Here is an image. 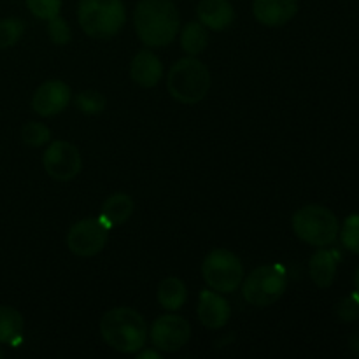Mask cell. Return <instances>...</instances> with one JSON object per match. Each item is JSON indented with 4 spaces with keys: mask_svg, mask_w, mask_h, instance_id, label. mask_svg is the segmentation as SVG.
<instances>
[{
    "mask_svg": "<svg viewBox=\"0 0 359 359\" xmlns=\"http://www.w3.org/2000/svg\"><path fill=\"white\" fill-rule=\"evenodd\" d=\"M133 23L144 44L161 48L177 37L181 16L172 0H140L133 13Z\"/></svg>",
    "mask_w": 359,
    "mask_h": 359,
    "instance_id": "6da1fadb",
    "label": "cell"
},
{
    "mask_svg": "<svg viewBox=\"0 0 359 359\" xmlns=\"http://www.w3.org/2000/svg\"><path fill=\"white\" fill-rule=\"evenodd\" d=\"M100 333L105 344H109L114 351L135 354L146 346L149 330L135 309L116 307L105 312L102 318Z\"/></svg>",
    "mask_w": 359,
    "mask_h": 359,
    "instance_id": "7a4b0ae2",
    "label": "cell"
},
{
    "mask_svg": "<svg viewBox=\"0 0 359 359\" xmlns=\"http://www.w3.org/2000/svg\"><path fill=\"white\" fill-rule=\"evenodd\" d=\"M168 93L184 105H195L207 97L210 90V72L196 56L177 60L168 70Z\"/></svg>",
    "mask_w": 359,
    "mask_h": 359,
    "instance_id": "3957f363",
    "label": "cell"
},
{
    "mask_svg": "<svg viewBox=\"0 0 359 359\" xmlns=\"http://www.w3.org/2000/svg\"><path fill=\"white\" fill-rule=\"evenodd\" d=\"M77 20L88 37L111 39L125 25V6L121 0H81Z\"/></svg>",
    "mask_w": 359,
    "mask_h": 359,
    "instance_id": "277c9868",
    "label": "cell"
},
{
    "mask_svg": "<svg viewBox=\"0 0 359 359\" xmlns=\"http://www.w3.org/2000/svg\"><path fill=\"white\" fill-rule=\"evenodd\" d=\"M291 226L300 241L314 248H326L333 244L340 230L335 214L328 207L318 205V203L298 209L291 219Z\"/></svg>",
    "mask_w": 359,
    "mask_h": 359,
    "instance_id": "5b68a950",
    "label": "cell"
},
{
    "mask_svg": "<svg viewBox=\"0 0 359 359\" xmlns=\"http://www.w3.org/2000/svg\"><path fill=\"white\" fill-rule=\"evenodd\" d=\"M287 287V273L280 265H265L252 270L242 284V294L255 307L276 304Z\"/></svg>",
    "mask_w": 359,
    "mask_h": 359,
    "instance_id": "8992f818",
    "label": "cell"
},
{
    "mask_svg": "<svg viewBox=\"0 0 359 359\" xmlns=\"http://www.w3.org/2000/svg\"><path fill=\"white\" fill-rule=\"evenodd\" d=\"M202 277L210 290L217 293H233L244 280V266L235 252L214 249L203 259Z\"/></svg>",
    "mask_w": 359,
    "mask_h": 359,
    "instance_id": "52a82bcc",
    "label": "cell"
},
{
    "mask_svg": "<svg viewBox=\"0 0 359 359\" xmlns=\"http://www.w3.org/2000/svg\"><path fill=\"white\" fill-rule=\"evenodd\" d=\"M111 228L100 217H86L74 224L67 235V248L72 255L90 258L104 251Z\"/></svg>",
    "mask_w": 359,
    "mask_h": 359,
    "instance_id": "ba28073f",
    "label": "cell"
},
{
    "mask_svg": "<svg viewBox=\"0 0 359 359\" xmlns=\"http://www.w3.org/2000/svg\"><path fill=\"white\" fill-rule=\"evenodd\" d=\"M42 165L49 177H53L55 181L67 182L79 175L81 168H83V158L74 144L67 142V140H55L44 151Z\"/></svg>",
    "mask_w": 359,
    "mask_h": 359,
    "instance_id": "9c48e42d",
    "label": "cell"
},
{
    "mask_svg": "<svg viewBox=\"0 0 359 359\" xmlns=\"http://www.w3.org/2000/svg\"><path fill=\"white\" fill-rule=\"evenodd\" d=\"M191 339V325L175 314L160 316L151 326V342L158 351L177 353Z\"/></svg>",
    "mask_w": 359,
    "mask_h": 359,
    "instance_id": "30bf717a",
    "label": "cell"
},
{
    "mask_svg": "<svg viewBox=\"0 0 359 359\" xmlns=\"http://www.w3.org/2000/svg\"><path fill=\"white\" fill-rule=\"evenodd\" d=\"M70 102V86L63 81L51 79L42 83L41 86L35 90L34 98H32V107L37 112L39 116H56L62 111H65V107Z\"/></svg>",
    "mask_w": 359,
    "mask_h": 359,
    "instance_id": "8fae6325",
    "label": "cell"
},
{
    "mask_svg": "<svg viewBox=\"0 0 359 359\" xmlns=\"http://www.w3.org/2000/svg\"><path fill=\"white\" fill-rule=\"evenodd\" d=\"M231 307L217 291H202L198 300V319L205 328L221 330L230 321Z\"/></svg>",
    "mask_w": 359,
    "mask_h": 359,
    "instance_id": "7c38bea8",
    "label": "cell"
},
{
    "mask_svg": "<svg viewBox=\"0 0 359 359\" xmlns=\"http://www.w3.org/2000/svg\"><path fill=\"white\" fill-rule=\"evenodd\" d=\"M255 18L265 27H283L298 13V0H255Z\"/></svg>",
    "mask_w": 359,
    "mask_h": 359,
    "instance_id": "4fadbf2b",
    "label": "cell"
},
{
    "mask_svg": "<svg viewBox=\"0 0 359 359\" xmlns=\"http://www.w3.org/2000/svg\"><path fill=\"white\" fill-rule=\"evenodd\" d=\"M196 14L200 23L214 32L226 30L235 20V9L228 0H200Z\"/></svg>",
    "mask_w": 359,
    "mask_h": 359,
    "instance_id": "5bb4252c",
    "label": "cell"
},
{
    "mask_svg": "<svg viewBox=\"0 0 359 359\" xmlns=\"http://www.w3.org/2000/svg\"><path fill=\"white\" fill-rule=\"evenodd\" d=\"M130 76L139 86L154 88L161 81L163 67L154 53L144 49L133 56L132 65H130Z\"/></svg>",
    "mask_w": 359,
    "mask_h": 359,
    "instance_id": "9a60e30c",
    "label": "cell"
},
{
    "mask_svg": "<svg viewBox=\"0 0 359 359\" xmlns=\"http://www.w3.org/2000/svg\"><path fill=\"white\" fill-rule=\"evenodd\" d=\"M309 273L312 283L321 290H326L333 284L337 276V255L328 249H319L309 262Z\"/></svg>",
    "mask_w": 359,
    "mask_h": 359,
    "instance_id": "2e32d148",
    "label": "cell"
},
{
    "mask_svg": "<svg viewBox=\"0 0 359 359\" xmlns=\"http://www.w3.org/2000/svg\"><path fill=\"white\" fill-rule=\"evenodd\" d=\"M133 209H135V203H133L132 196H128L126 193H114L102 205L100 219L109 228L121 226V224H125L130 219Z\"/></svg>",
    "mask_w": 359,
    "mask_h": 359,
    "instance_id": "e0dca14e",
    "label": "cell"
},
{
    "mask_svg": "<svg viewBox=\"0 0 359 359\" xmlns=\"http://www.w3.org/2000/svg\"><path fill=\"white\" fill-rule=\"evenodd\" d=\"M188 290L179 277H167L158 287V302L165 311H179L186 304Z\"/></svg>",
    "mask_w": 359,
    "mask_h": 359,
    "instance_id": "ac0fdd59",
    "label": "cell"
},
{
    "mask_svg": "<svg viewBox=\"0 0 359 359\" xmlns=\"http://www.w3.org/2000/svg\"><path fill=\"white\" fill-rule=\"evenodd\" d=\"M23 333V316L9 305L0 307V344H18Z\"/></svg>",
    "mask_w": 359,
    "mask_h": 359,
    "instance_id": "d6986e66",
    "label": "cell"
},
{
    "mask_svg": "<svg viewBox=\"0 0 359 359\" xmlns=\"http://www.w3.org/2000/svg\"><path fill=\"white\" fill-rule=\"evenodd\" d=\"M209 44V35L207 28L198 21H189L181 32V48L188 53L189 56H198L200 53L205 51Z\"/></svg>",
    "mask_w": 359,
    "mask_h": 359,
    "instance_id": "ffe728a7",
    "label": "cell"
},
{
    "mask_svg": "<svg viewBox=\"0 0 359 359\" xmlns=\"http://www.w3.org/2000/svg\"><path fill=\"white\" fill-rule=\"evenodd\" d=\"M25 23L18 18H4L0 20V51L9 49L23 37Z\"/></svg>",
    "mask_w": 359,
    "mask_h": 359,
    "instance_id": "44dd1931",
    "label": "cell"
},
{
    "mask_svg": "<svg viewBox=\"0 0 359 359\" xmlns=\"http://www.w3.org/2000/svg\"><path fill=\"white\" fill-rule=\"evenodd\" d=\"M49 139H51V132H49V128L44 123L28 121L21 128V140L28 147H41L48 144Z\"/></svg>",
    "mask_w": 359,
    "mask_h": 359,
    "instance_id": "7402d4cb",
    "label": "cell"
},
{
    "mask_svg": "<svg viewBox=\"0 0 359 359\" xmlns=\"http://www.w3.org/2000/svg\"><path fill=\"white\" fill-rule=\"evenodd\" d=\"M105 104H107V100L97 90H84L76 97L77 109L84 114H98V112L104 111Z\"/></svg>",
    "mask_w": 359,
    "mask_h": 359,
    "instance_id": "603a6c76",
    "label": "cell"
},
{
    "mask_svg": "<svg viewBox=\"0 0 359 359\" xmlns=\"http://www.w3.org/2000/svg\"><path fill=\"white\" fill-rule=\"evenodd\" d=\"M340 238H342V244L347 251L359 255V214H351L344 221Z\"/></svg>",
    "mask_w": 359,
    "mask_h": 359,
    "instance_id": "cb8c5ba5",
    "label": "cell"
},
{
    "mask_svg": "<svg viewBox=\"0 0 359 359\" xmlns=\"http://www.w3.org/2000/svg\"><path fill=\"white\" fill-rule=\"evenodd\" d=\"M30 13L39 20H51L58 16L62 9V0H25Z\"/></svg>",
    "mask_w": 359,
    "mask_h": 359,
    "instance_id": "d4e9b609",
    "label": "cell"
},
{
    "mask_svg": "<svg viewBox=\"0 0 359 359\" xmlns=\"http://www.w3.org/2000/svg\"><path fill=\"white\" fill-rule=\"evenodd\" d=\"M48 21H49L48 34H49V39H51V42H55V44L58 46L67 44V42L70 41V35H72L69 23L60 16L51 18V20Z\"/></svg>",
    "mask_w": 359,
    "mask_h": 359,
    "instance_id": "484cf974",
    "label": "cell"
},
{
    "mask_svg": "<svg viewBox=\"0 0 359 359\" xmlns=\"http://www.w3.org/2000/svg\"><path fill=\"white\" fill-rule=\"evenodd\" d=\"M337 314L342 321L353 323L359 318V294L354 293L351 297L344 298L339 304V309H337Z\"/></svg>",
    "mask_w": 359,
    "mask_h": 359,
    "instance_id": "4316f807",
    "label": "cell"
},
{
    "mask_svg": "<svg viewBox=\"0 0 359 359\" xmlns=\"http://www.w3.org/2000/svg\"><path fill=\"white\" fill-rule=\"evenodd\" d=\"M139 359H160V353H154V351H142V353H135Z\"/></svg>",
    "mask_w": 359,
    "mask_h": 359,
    "instance_id": "83f0119b",
    "label": "cell"
},
{
    "mask_svg": "<svg viewBox=\"0 0 359 359\" xmlns=\"http://www.w3.org/2000/svg\"><path fill=\"white\" fill-rule=\"evenodd\" d=\"M354 286H356V293L359 294V266H358L356 273H354Z\"/></svg>",
    "mask_w": 359,
    "mask_h": 359,
    "instance_id": "f1b7e54d",
    "label": "cell"
},
{
    "mask_svg": "<svg viewBox=\"0 0 359 359\" xmlns=\"http://www.w3.org/2000/svg\"><path fill=\"white\" fill-rule=\"evenodd\" d=\"M4 356V353H2V349H0V358H2Z\"/></svg>",
    "mask_w": 359,
    "mask_h": 359,
    "instance_id": "f546056e",
    "label": "cell"
}]
</instances>
